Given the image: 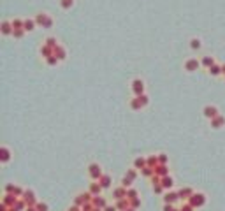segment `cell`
I'll return each mask as SVG.
<instances>
[{
	"instance_id": "30bf717a",
	"label": "cell",
	"mask_w": 225,
	"mask_h": 211,
	"mask_svg": "<svg viewBox=\"0 0 225 211\" xmlns=\"http://www.w3.org/2000/svg\"><path fill=\"white\" fill-rule=\"evenodd\" d=\"M220 72H222V70H220V67H218V65H211V67H209V74H213V76H218Z\"/></svg>"
},
{
	"instance_id": "8fae6325",
	"label": "cell",
	"mask_w": 225,
	"mask_h": 211,
	"mask_svg": "<svg viewBox=\"0 0 225 211\" xmlns=\"http://www.w3.org/2000/svg\"><path fill=\"white\" fill-rule=\"evenodd\" d=\"M190 42H192L190 46H192L193 49H199V48H201V41H199V39H192V41H190Z\"/></svg>"
},
{
	"instance_id": "8992f818",
	"label": "cell",
	"mask_w": 225,
	"mask_h": 211,
	"mask_svg": "<svg viewBox=\"0 0 225 211\" xmlns=\"http://www.w3.org/2000/svg\"><path fill=\"white\" fill-rule=\"evenodd\" d=\"M11 26H13V23H9V21H4V23H2V32H4L5 35H9L11 32H14V30H11Z\"/></svg>"
},
{
	"instance_id": "4fadbf2b",
	"label": "cell",
	"mask_w": 225,
	"mask_h": 211,
	"mask_svg": "<svg viewBox=\"0 0 225 211\" xmlns=\"http://www.w3.org/2000/svg\"><path fill=\"white\" fill-rule=\"evenodd\" d=\"M222 74H225V65H223V67H222Z\"/></svg>"
},
{
	"instance_id": "5b68a950",
	"label": "cell",
	"mask_w": 225,
	"mask_h": 211,
	"mask_svg": "<svg viewBox=\"0 0 225 211\" xmlns=\"http://www.w3.org/2000/svg\"><path fill=\"white\" fill-rule=\"evenodd\" d=\"M90 174H91V178L97 179V178L100 176V167H99L97 164H91V165H90Z\"/></svg>"
},
{
	"instance_id": "3957f363",
	"label": "cell",
	"mask_w": 225,
	"mask_h": 211,
	"mask_svg": "<svg viewBox=\"0 0 225 211\" xmlns=\"http://www.w3.org/2000/svg\"><path fill=\"white\" fill-rule=\"evenodd\" d=\"M185 67H187V70H188V72H193V70H195V69L199 67V62H197L195 58H192V60H188V62L185 63Z\"/></svg>"
},
{
	"instance_id": "9c48e42d",
	"label": "cell",
	"mask_w": 225,
	"mask_h": 211,
	"mask_svg": "<svg viewBox=\"0 0 225 211\" xmlns=\"http://www.w3.org/2000/svg\"><path fill=\"white\" fill-rule=\"evenodd\" d=\"M60 5H62L64 9H70L74 5V0H60Z\"/></svg>"
},
{
	"instance_id": "7a4b0ae2",
	"label": "cell",
	"mask_w": 225,
	"mask_h": 211,
	"mask_svg": "<svg viewBox=\"0 0 225 211\" xmlns=\"http://www.w3.org/2000/svg\"><path fill=\"white\" fill-rule=\"evenodd\" d=\"M204 116H206V118H216L218 116V109L216 107H214V106H206V107H204Z\"/></svg>"
},
{
	"instance_id": "7c38bea8",
	"label": "cell",
	"mask_w": 225,
	"mask_h": 211,
	"mask_svg": "<svg viewBox=\"0 0 225 211\" xmlns=\"http://www.w3.org/2000/svg\"><path fill=\"white\" fill-rule=\"evenodd\" d=\"M2 160H4V162H7V160H9V149L7 148L2 149Z\"/></svg>"
},
{
	"instance_id": "ba28073f",
	"label": "cell",
	"mask_w": 225,
	"mask_h": 211,
	"mask_svg": "<svg viewBox=\"0 0 225 211\" xmlns=\"http://www.w3.org/2000/svg\"><path fill=\"white\" fill-rule=\"evenodd\" d=\"M223 123V118L222 116H216V118H213V122H211V125L214 127V128H220V125Z\"/></svg>"
},
{
	"instance_id": "52a82bcc",
	"label": "cell",
	"mask_w": 225,
	"mask_h": 211,
	"mask_svg": "<svg viewBox=\"0 0 225 211\" xmlns=\"http://www.w3.org/2000/svg\"><path fill=\"white\" fill-rule=\"evenodd\" d=\"M34 26H35V21H34V19H25V30H26V32H32Z\"/></svg>"
},
{
	"instance_id": "6da1fadb",
	"label": "cell",
	"mask_w": 225,
	"mask_h": 211,
	"mask_svg": "<svg viewBox=\"0 0 225 211\" xmlns=\"http://www.w3.org/2000/svg\"><path fill=\"white\" fill-rule=\"evenodd\" d=\"M35 21L39 25H42V26H51V25H53V19H51L49 14H46V13H39V16H37Z\"/></svg>"
},
{
	"instance_id": "277c9868",
	"label": "cell",
	"mask_w": 225,
	"mask_h": 211,
	"mask_svg": "<svg viewBox=\"0 0 225 211\" xmlns=\"http://www.w3.org/2000/svg\"><path fill=\"white\" fill-rule=\"evenodd\" d=\"M132 90L136 92V95H141V93H142V81H141V79H136V81H134V85H132Z\"/></svg>"
}]
</instances>
